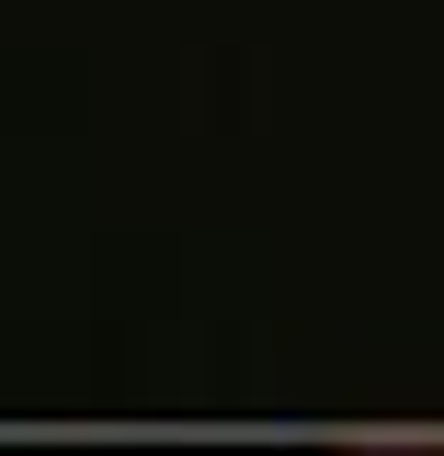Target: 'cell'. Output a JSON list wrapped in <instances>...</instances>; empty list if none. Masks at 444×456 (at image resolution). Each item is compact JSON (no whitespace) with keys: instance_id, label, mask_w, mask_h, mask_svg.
Segmentation results:
<instances>
[{"instance_id":"1","label":"cell","mask_w":444,"mask_h":456,"mask_svg":"<svg viewBox=\"0 0 444 456\" xmlns=\"http://www.w3.org/2000/svg\"><path fill=\"white\" fill-rule=\"evenodd\" d=\"M331 456H444V445H331Z\"/></svg>"}]
</instances>
